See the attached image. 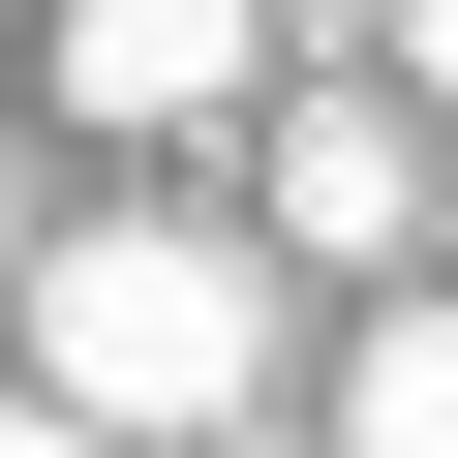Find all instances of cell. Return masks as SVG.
Returning <instances> with one entry per match:
<instances>
[{
    "label": "cell",
    "instance_id": "obj_1",
    "mask_svg": "<svg viewBox=\"0 0 458 458\" xmlns=\"http://www.w3.org/2000/svg\"><path fill=\"white\" fill-rule=\"evenodd\" d=\"M31 397H62L92 458H245V397H276V276L214 245V214H92V245L31 276Z\"/></svg>",
    "mask_w": 458,
    "mask_h": 458
},
{
    "label": "cell",
    "instance_id": "obj_4",
    "mask_svg": "<svg viewBox=\"0 0 458 458\" xmlns=\"http://www.w3.org/2000/svg\"><path fill=\"white\" fill-rule=\"evenodd\" d=\"M336 458H458V306H367V367H336Z\"/></svg>",
    "mask_w": 458,
    "mask_h": 458
},
{
    "label": "cell",
    "instance_id": "obj_6",
    "mask_svg": "<svg viewBox=\"0 0 458 458\" xmlns=\"http://www.w3.org/2000/svg\"><path fill=\"white\" fill-rule=\"evenodd\" d=\"M31 276H62V245H31V214H0V336H31Z\"/></svg>",
    "mask_w": 458,
    "mask_h": 458
},
{
    "label": "cell",
    "instance_id": "obj_5",
    "mask_svg": "<svg viewBox=\"0 0 458 458\" xmlns=\"http://www.w3.org/2000/svg\"><path fill=\"white\" fill-rule=\"evenodd\" d=\"M397 92H428V123H458V0H428V31H397Z\"/></svg>",
    "mask_w": 458,
    "mask_h": 458
},
{
    "label": "cell",
    "instance_id": "obj_3",
    "mask_svg": "<svg viewBox=\"0 0 458 458\" xmlns=\"http://www.w3.org/2000/svg\"><path fill=\"white\" fill-rule=\"evenodd\" d=\"M276 245H428V153H397V92H276Z\"/></svg>",
    "mask_w": 458,
    "mask_h": 458
},
{
    "label": "cell",
    "instance_id": "obj_7",
    "mask_svg": "<svg viewBox=\"0 0 458 458\" xmlns=\"http://www.w3.org/2000/svg\"><path fill=\"white\" fill-rule=\"evenodd\" d=\"M0 458H92V428H62V397H0Z\"/></svg>",
    "mask_w": 458,
    "mask_h": 458
},
{
    "label": "cell",
    "instance_id": "obj_2",
    "mask_svg": "<svg viewBox=\"0 0 458 458\" xmlns=\"http://www.w3.org/2000/svg\"><path fill=\"white\" fill-rule=\"evenodd\" d=\"M62 123H92V153L245 123V0H62Z\"/></svg>",
    "mask_w": 458,
    "mask_h": 458
}]
</instances>
